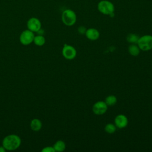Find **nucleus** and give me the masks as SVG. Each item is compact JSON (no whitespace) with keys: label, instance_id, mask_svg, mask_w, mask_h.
Returning <instances> with one entry per match:
<instances>
[{"label":"nucleus","instance_id":"0eeeda50","mask_svg":"<svg viewBox=\"0 0 152 152\" xmlns=\"http://www.w3.org/2000/svg\"><path fill=\"white\" fill-rule=\"evenodd\" d=\"M107 105L103 101H98L96 102L92 107V110L97 115H102L105 113L107 110Z\"/></svg>","mask_w":152,"mask_h":152},{"label":"nucleus","instance_id":"9b49d317","mask_svg":"<svg viewBox=\"0 0 152 152\" xmlns=\"http://www.w3.org/2000/svg\"><path fill=\"white\" fill-rule=\"evenodd\" d=\"M42 126V123L40 120L38 119H33L30 122V128L34 131H38L41 129Z\"/></svg>","mask_w":152,"mask_h":152},{"label":"nucleus","instance_id":"aec40b11","mask_svg":"<svg viewBox=\"0 0 152 152\" xmlns=\"http://www.w3.org/2000/svg\"><path fill=\"white\" fill-rule=\"evenodd\" d=\"M5 151H6V150L3 146L0 147V152H5Z\"/></svg>","mask_w":152,"mask_h":152},{"label":"nucleus","instance_id":"6e6552de","mask_svg":"<svg viewBox=\"0 0 152 152\" xmlns=\"http://www.w3.org/2000/svg\"><path fill=\"white\" fill-rule=\"evenodd\" d=\"M27 27L33 32H38L41 29V23L38 18L32 17L27 21Z\"/></svg>","mask_w":152,"mask_h":152},{"label":"nucleus","instance_id":"423d86ee","mask_svg":"<svg viewBox=\"0 0 152 152\" xmlns=\"http://www.w3.org/2000/svg\"><path fill=\"white\" fill-rule=\"evenodd\" d=\"M62 53L65 59L72 60L75 58L77 55V51L72 46L65 44L62 50Z\"/></svg>","mask_w":152,"mask_h":152},{"label":"nucleus","instance_id":"dca6fc26","mask_svg":"<svg viewBox=\"0 0 152 152\" xmlns=\"http://www.w3.org/2000/svg\"><path fill=\"white\" fill-rule=\"evenodd\" d=\"M139 36L134 33L129 34L126 37V40L128 43L131 44H135L137 43V42L139 39Z\"/></svg>","mask_w":152,"mask_h":152},{"label":"nucleus","instance_id":"2eb2a0df","mask_svg":"<svg viewBox=\"0 0 152 152\" xmlns=\"http://www.w3.org/2000/svg\"><path fill=\"white\" fill-rule=\"evenodd\" d=\"M45 39L42 35H37L34 36L33 42L37 46H43L45 43Z\"/></svg>","mask_w":152,"mask_h":152},{"label":"nucleus","instance_id":"a211bd4d","mask_svg":"<svg viewBox=\"0 0 152 152\" xmlns=\"http://www.w3.org/2000/svg\"><path fill=\"white\" fill-rule=\"evenodd\" d=\"M42 152H55V150L53 148V147H51V146H48V147H45V148H43L42 150Z\"/></svg>","mask_w":152,"mask_h":152},{"label":"nucleus","instance_id":"7ed1b4c3","mask_svg":"<svg viewBox=\"0 0 152 152\" xmlns=\"http://www.w3.org/2000/svg\"><path fill=\"white\" fill-rule=\"evenodd\" d=\"M76 14L71 10H66L64 11L62 14V22L68 26L74 25L76 22Z\"/></svg>","mask_w":152,"mask_h":152},{"label":"nucleus","instance_id":"f03ea898","mask_svg":"<svg viewBox=\"0 0 152 152\" xmlns=\"http://www.w3.org/2000/svg\"><path fill=\"white\" fill-rule=\"evenodd\" d=\"M137 45L140 50L143 51H148L152 49V36L147 34L139 37Z\"/></svg>","mask_w":152,"mask_h":152},{"label":"nucleus","instance_id":"20e7f679","mask_svg":"<svg viewBox=\"0 0 152 152\" xmlns=\"http://www.w3.org/2000/svg\"><path fill=\"white\" fill-rule=\"evenodd\" d=\"M99 11L103 14L110 15L114 11V6L108 1H100L97 6Z\"/></svg>","mask_w":152,"mask_h":152},{"label":"nucleus","instance_id":"f8f14e48","mask_svg":"<svg viewBox=\"0 0 152 152\" xmlns=\"http://www.w3.org/2000/svg\"><path fill=\"white\" fill-rule=\"evenodd\" d=\"M128 52L131 55L137 56L140 53V49L138 45L135 44H131L128 47Z\"/></svg>","mask_w":152,"mask_h":152},{"label":"nucleus","instance_id":"6ab92c4d","mask_svg":"<svg viewBox=\"0 0 152 152\" xmlns=\"http://www.w3.org/2000/svg\"><path fill=\"white\" fill-rule=\"evenodd\" d=\"M86 30H87L86 28L85 27H84V26H80L78 28V31L81 34H85L86 32Z\"/></svg>","mask_w":152,"mask_h":152},{"label":"nucleus","instance_id":"4468645a","mask_svg":"<svg viewBox=\"0 0 152 152\" xmlns=\"http://www.w3.org/2000/svg\"><path fill=\"white\" fill-rule=\"evenodd\" d=\"M104 102L107 106H114L117 102V98L114 95H109L106 97Z\"/></svg>","mask_w":152,"mask_h":152},{"label":"nucleus","instance_id":"ddd939ff","mask_svg":"<svg viewBox=\"0 0 152 152\" xmlns=\"http://www.w3.org/2000/svg\"><path fill=\"white\" fill-rule=\"evenodd\" d=\"M53 148L55 150V151L58 152H62L65 150L66 148V145L64 141L62 140H58L53 145Z\"/></svg>","mask_w":152,"mask_h":152},{"label":"nucleus","instance_id":"9d476101","mask_svg":"<svg viewBox=\"0 0 152 152\" xmlns=\"http://www.w3.org/2000/svg\"><path fill=\"white\" fill-rule=\"evenodd\" d=\"M86 37L90 40H96L99 39L100 36L99 31L94 28H90L86 30L85 33Z\"/></svg>","mask_w":152,"mask_h":152},{"label":"nucleus","instance_id":"f3484780","mask_svg":"<svg viewBox=\"0 0 152 152\" xmlns=\"http://www.w3.org/2000/svg\"><path fill=\"white\" fill-rule=\"evenodd\" d=\"M116 129V126H115V125L111 124V123H109L107 124H106L104 126V131L110 134H113Z\"/></svg>","mask_w":152,"mask_h":152},{"label":"nucleus","instance_id":"f257e3e1","mask_svg":"<svg viewBox=\"0 0 152 152\" xmlns=\"http://www.w3.org/2000/svg\"><path fill=\"white\" fill-rule=\"evenodd\" d=\"M21 139L19 136L10 134L6 136L2 140V146L6 150L12 151L17 149L21 145Z\"/></svg>","mask_w":152,"mask_h":152},{"label":"nucleus","instance_id":"1a4fd4ad","mask_svg":"<svg viewBox=\"0 0 152 152\" xmlns=\"http://www.w3.org/2000/svg\"><path fill=\"white\" fill-rule=\"evenodd\" d=\"M114 122L116 128L119 129H122L128 125V119L125 115L119 114L115 117Z\"/></svg>","mask_w":152,"mask_h":152},{"label":"nucleus","instance_id":"39448f33","mask_svg":"<svg viewBox=\"0 0 152 152\" xmlns=\"http://www.w3.org/2000/svg\"><path fill=\"white\" fill-rule=\"evenodd\" d=\"M34 34L33 31L27 29L21 32L20 36V41L24 45H28L33 42Z\"/></svg>","mask_w":152,"mask_h":152}]
</instances>
